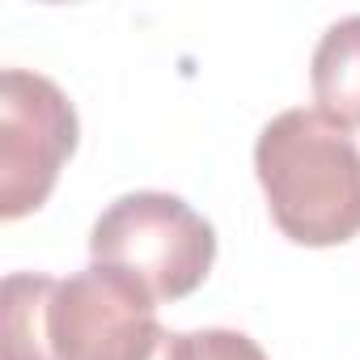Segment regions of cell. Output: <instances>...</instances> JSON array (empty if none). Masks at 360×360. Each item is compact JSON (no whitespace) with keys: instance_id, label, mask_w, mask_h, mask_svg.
I'll list each match as a JSON object with an SVG mask.
<instances>
[{"instance_id":"6da1fadb","label":"cell","mask_w":360,"mask_h":360,"mask_svg":"<svg viewBox=\"0 0 360 360\" xmlns=\"http://www.w3.org/2000/svg\"><path fill=\"white\" fill-rule=\"evenodd\" d=\"M255 174L288 242L343 246L360 233V148L322 110L276 115L259 131Z\"/></svg>"},{"instance_id":"7a4b0ae2","label":"cell","mask_w":360,"mask_h":360,"mask_svg":"<svg viewBox=\"0 0 360 360\" xmlns=\"http://www.w3.org/2000/svg\"><path fill=\"white\" fill-rule=\"evenodd\" d=\"M94 263L119 267L153 292V301L191 297L217 263V229L178 195H119L89 233Z\"/></svg>"},{"instance_id":"3957f363","label":"cell","mask_w":360,"mask_h":360,"mask_svg":"<svg viewBox=\"0 0 360 360\" xmlns=\"http://www.w3.org/2000/svg\"><path fill=\"white\" fill-rule=\"evenodd\" d=\"M81 136L68 94L26 68L0 77V217L22 221L47 204Z\"/></svg>"},{"instance_id":"277c9868","label":"cell","mask_w":360,"mask_h":360,"mask_svg":"<svg viewBox=\"0 0 360 360\" xmlns=\"http://www.w3.org/2000/svg\"><path fill=\"white\" fill-rule=\"evenodd\" d=\"M165 335L153 292L119 267L89 263L56 284L47 309L56 360H148Z\"/></svg>"},{"instance_id":"5b68a950","label":"cell","mask_w":360,"mask_h":360,"mask_svg":"<svg viewBox=\"0 0 360 360\" xmlns=\"http://www.w3.org/2000/svg\"><path fill=\"white\" fill-rule=\"evenodd\" d=\"M309 85L318 110L339 127H360V13L339 18L314 47Z\"/></svg>"},{"instance_id":"8992f818","label":"cell","mask_w":360,"mask_h":360,"mask_svg":"<svg viewBox=\"0 0 360 360\" xmlns=\"http://www.w3.org/2000/svg\"><path fill=\"white\" fill-rule=\"evenodd\" d=\"M51 276L13 271L0 288V352L5 360H56L47 339V309L56 297Z\"/></svg>"},{"instance_id":"52a82bcc","label":"cell","mask_w":360,"mask_h":360,"mask_svg":"<svg viewBox=\"0 0 360 360\" xmlns=\"http://www.w3.org/2000/svg\"><path fill=\"white\" fill-rule=\"evenodd\" d=\"M169 360H267V352L242 330L208 326V330L174 335V356Z\"/></svg>"}]
</instances>
